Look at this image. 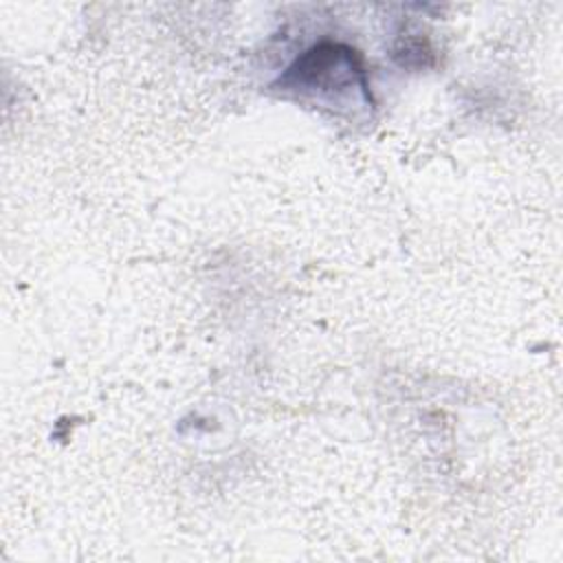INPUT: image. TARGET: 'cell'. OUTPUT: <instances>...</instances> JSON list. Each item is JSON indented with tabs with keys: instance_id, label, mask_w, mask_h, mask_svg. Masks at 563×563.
I'll use <instances>...</instances> for the list:
<instances>
[{
	"instance_id": "obj_1",
	"label": "cell",
	"mask_w": 563,
	"mask_h": 563,
	"mask_svg": "<svg viewBox=\"0 0 563 563\" xmlns=\"http://www.w3.org/2000/svg\"><path fill=\"white\" fill-rule=\"evenodd\" d=\"M273 88L334 110L374 106L358 53L341 42H319L303 51Z\"/></svg>"
}]
</instances>
